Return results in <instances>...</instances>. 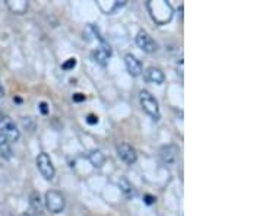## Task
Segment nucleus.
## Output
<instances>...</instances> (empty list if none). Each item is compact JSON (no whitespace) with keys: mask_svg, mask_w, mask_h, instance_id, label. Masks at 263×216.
Wrapping results in <instances>:
<instances>
[{"mask_svg":"<svg viewBox=\"0 0 263 216\" xmlns=\"http://www.w3.org/2000/svg\"><path fill=\"white\" fill-rule=\"evenodd\" d=\"M149 13L152 19L157 22L158 25H164L171 21L173 18V7L168 1L165 0H157V1H149L148 3Z\"/></svg>","mask_w":263,"mask_h":216,"instance_id":"1","label":"nucleus"},{"mask_svg":"<svg viewBox=\"0 0 263 216\" xmlns=\"http://www.w3.org/2000/svg\"><path fill=\"white\" fill-rule=\"evenodd\" d=\"M0 133L9 140V143L10 142H16L19 139V130H18L16 124L1 109H0Z\"/></svg>","mask_w":263,"mask_h":216,"instance_id":"2","label":"nucleus"},{"mask_svg":"<svg viewBox=\"0 0 263 216\" xmlns=\"http://www.w3.org/2000/svg\"><path fill=\"white\" fill-rule=\"evenodd\" d=\"M139 100H141V106L144 108V111L152 118V120H159L161 112H159V107H158V101L154 98V95L149 91H141L139 94Z\"/></svg>","mask_w":263,"mask_h":216,"instance_id":"3","label":"nucleus"},{"mask_svg":"<svg viewBox=\"0 0 263 216\" xmlns=\"http://www.w3.org/2000/svg\"><path fill=\"white\" fill-rule=\"evenodd\" d=\"M46 208L50 214H61L64 209V197L61 196V193L56 191V190H50L46 193Z\"/></svg>","mask_w":263,"mask_h":216,"instance_id":"4","label":"nucleus"},{"mask_svg":"<svg viewBox=\"0 0 263 216\" xmlns=\"http://www.w3.org/2000/svg\"><path fill=\"white\" fill-rule=\"evenodd\" d=\"M159 161L165 166H174L178 161V148L175 145H165L159 149Z\"/></svg>","mask_w":263,"mask_h":216,"instance_id":"5","label":"nucleus"},{"mask_svg":"<svg viewBox=\"0 0 263 216\" xmlns=\"http://www.w3.org/2000/svg\"><path fill=\"white\" fill-rule=\"evenodd\" d=\"M35 162H37V168H38L40 174H41L46 180H53L56 169H54V165H53V162L52 160H50V157H49V154L41 152V154L37 157V161Z\"/></svg>","mask_w":263,"mask_h":216,"instance_id":"6","label":"nucleus"},{"mask_svg":"<svg viewBox=\"0 0 263 216\" xmlns=\"http://www.w3.org/2000/svg\"><path fill=\"white\" fill-rule=\"evenodd\" d=\"M136 44L145 52V53H155L158 49L157 43L154 41V38L145 31V29H141L136 35Z\"/></svg>","mask_w":263,"mask_h":216,"instance_id":"7","label":"nucleus"},{"mask_svg":"<svg viewBox=\"0 0 263 216\" xmlns=\"http://www.w3.org/2000/svg\"><path fill=\"white\" fill-rule=\"evenodd\" d=\"M117 155L118 158L123 162H126L127 165H132L135 163L138 160V154H136V149L129 145V143H120L117 146Z\"/></svg>","mask_w":263,"mask_h":216,"instance_id":"8","label":"nucleus"},{"mask_svg":"<svg viewBox=\"0 0 263 216\" xmlns=\"http://www.w3.org/2000/svg\"><path fill=\"white\" fill-rule=\"evenodd\" d=\"M124 64H126L127 72L132 76H139L144 72V66L141 63V60H138L133 54H126L124 55Z\"/></svg>","mask_w":263,"mask_h":216,"instance_id":"9","label":"nucleus"},{"mask_svg":"<svg viewBox=\"0 0 263 216\" xmlns=\"http://www.w3.org/2000/svg\"><path fill=\"white\" fill-rule=\"evenodd\" d=\"M146 81L151 82V83H155V85H162L164 81H165V76H164V72L159 69V67H148L146 70Z\"/></svg>","mask_w":263,"mask_h":216,"instance_id":"10","label":"nucleus"},{"mask_svg":"<svg viewBox=\"0 0 263 216\" xmlns=\"http://www.w3.org/2000/svg\"><path fill=\"white\" fill-rule=\"evenodd\" d=\"M110 55H111V49H110V46H107L105 43H103V46H101L100 49H97V50L92 53L94 60H95L98 64H101V66H105V64H107Z\"/></svg>","mask_w":263,"mask_h":216,"instance_id":"11","label":"nucleus"},{"mask_svg":"<svg viewBox=\"0 0 263 216\" xmlns=\"http://www.w3.org/2000/svg\"><path fill=\"white\" fill-rule=\"evenodd\" d=\"M9 10L15 15H24L28 9V1L27 0H7L6 1Z\"/></svg>","mask_w":263,"mask_h":216,"instance_id":"12","label":"nucleus"},{"mask_svg":"<svg viewBox=\"0 0 263 216\" xmlns=\"http://www.w3.org/2000/svg\"><path fill=\"white\" fill-rule=\"evenodd\" d=\"M118 187H120V191L123 193V196H124L126 199H132V197L136 196V190L133 189V186H132V183H130L129 180L120 178V180H118Z\"/></svg>","mask_w":263,"mask_h":216,"instance_id":"13","label":"nucleus"},{"mask_svg":"<svg viewBox=\"0 0 263 216\" xmlns=\"http://www.w3.org/2000/svg\"><path fill=\"white\" fill-rule=\"evenodd\" d=\"M88 160H89L91 165H92L94 168H101V166L104 165L105 157L103 155L101 151H92V152H89Z\"/></svg>","mask_w":263,"mask_h":216,"instance_id":"14","label":"nucleus"},{"mask_svg":"<svg viewBox=\"0 0 263 216\" xmlns=\"http://www.w3.org/2000/svg\"><path fill=\"white\" fill-rule=\"evenodd\" d=\"M29 203H31V208L35 214H40L43 211V202H41V197L37 191H32L31 196H29Z\"/></svg>","mask_w":263,"mask_h":216,"instance_id":"15","label":"nucleus"},{"mask_svg":"<svg viewBox=\"0 0 263 216\" xmlns=\"http://www.w3.org/2000/svg\"><path fill=\"white\" fill-rule=\"evenodd\" d=\"M0 157L4 158V160H10V158H12V149H10V145L0 146Z\"/></svg>","mask_w":263,"mask_h":216,"instance_id":"16","label":"nucleus"},{"mask_svg":"<svg viewBox=\"0 0 263 216\" xmlns=\"http://www.w3.org/2000/svg\"><path fill=\"white\" fill-rule=\"evenodd\" d=\"M76 66V58L73 57V58H67V61H64L63 64H61V67L64 69V70H69V69H73Z\"/></svg>","mask_w":263,"mask_h":216,"instance_id":"17","label":"nucleus"},{"mask_svg":"<svg viewBox=\"0 0 263 216\" xmlns=\"http://www.w3.org/2000/svg\"><path fill=\"white\" fill-rule=\"evenodd\" d=\"M144 202H145L146 205H154V203L157 202V199H155V196H152V194H145Z\"/></svg>","mask_w":263,"mask_h":216,"instance_id":"18","label":"nucleus"},{"mask_svg":"<svg viewBox=\"0 0 263 216\" xmlns=\"http://www.w3.org/2000/svg\"><path fill=\"white\" fill-rule=\"evenodd\" d=\"M87 123H88V124H97V123H98V115L89 114V115L87 117Z\"/></svg>","mask_w":263,"mask_h":216,"instance_id":"19","label":"nucleus"},{"mask_svg":"<svg viewBox=\"0 0 263 216\" xmlns=\"http://www.w3.org/2000/svg\"><path fill=\"white\" fill-rule=\"evenodd\" d=\"M73 101H76V103L85 101V95H84V94H75V95H73Z\"/></svg>","mask_w":263,"mask_h":216,"instance_id":"20","label":"nucleus"},{"mask_svg":"<svg viewBox=\"0 0 263 216\" xmlns=\"http://www.w3.org/2000/svg\"><path fill=\"white\" fill-rule=\"evenodd\" d=\"M4 145H9V140L0 133V146H4Z\"/></svg>","mask_w":263,"mask_h":216,"instance_id":"21","label":"nucleus"},{"mask_svg":"<svg viewBox=\"0 0 263 216\" xmlns=\"http://www.w3.org/2000/svg\"><path fill=\"white\" fill-rule=\"evenodd\" d=\"M40 109H41V112H43V114H47V111H49L47 104H46V103H40Z\"/></svg>","mask_w":263,"mask_h":216,"instance_id":"22","label":"nucleus"},{"mask_svg":"<svg viewBox=\"0 0 263 216\" xmlns=\"http://www.w3.org/2000/svg\"><path fill=\"white\" fill-rule=\"evenodd\" d=\"M3 97H4V89H3V85L0 82V98H3Z\"/></svg>","mask_w":263,"mask_h":216,"instance_id":"23","label":"nucleus"}]
</instances>
